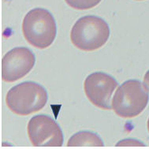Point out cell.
Listing matches in <instances>:
<instances>
[{
	"instance_id": "ba28073f",
	"label": "cell",
	"mask_w": 149,
	"mask_h": 149,
	"mask_svg": "<svg viewBox=\"0 0 149 149\" xmlns=\"http://www.w3.org/2000/svg\"><path fill=\"white\" fill-rule=\"evenodd\" d=\"M100 136L90 131H81L72 136L67 143L68 147H103Z\"/></svg>"
},
{
	"instance_id": "52a82bcc",
	"label": "cell",
	"mask_w": 149,
	"mask_h": 149,
	"mask_svg": "<svg viewBox=\"0 0 149 149\" xmlns=\"http://www.w3.org/2000/svg\"><path fill=\"white\" fill-rule=\"evenodd\" d=\"M118 83L111 75L95 72L87 77L84 83L85 95L91 103L99 108L111 110V96Z\"/></svg>"
},
{
	"instance_id": "3957f363",
	"label": "cell",
	"mask_w": 149,
	"mask_h": 149,
	"mask_svg": "<svg viewBox=\"0 0 149 149\" xmlns=\"http://www.w3.org/2000/svg\"><path fill=\"white\" fill-rule=\"evenodd\" d=\"M110 28L100 17L88 15L79 18L71 29V42L77 48L84 52H93L107 43Z\"/></svg>"
},
{
	"instance_id": "7a4b0ae2",
	"label": "cell",
	"mask_w": 149,
	"mask_h": 149,
	"mask_svg": "<svg viewBox=\"0 0 149 149\" xmlns=\"http://www.w3.org/2000/svg\"><path fill=\"white\" fill-rule=\"evenodd\" d=\"M22 29L28 43L39 49L51 46L57 34L54 17L43 8H35L28 12L22 22Z\"/></svg>"
},
{
	"instance_id": "9c48e42d",
	"label": "cell",
	"mask_w": 149,
	"mask_h": 149,
	"mask_svg": "<svg viewBox=\"0 0 149 149\" xmlns=\"http://www.w3.org/2000/svg\"><path fill=\"white\" fill-rule=\"evenodd\" d=\"M72 8L79 10H89L95 7L102 0H65Z\"/></svg>"
},
{
	"instance_id": "8992f818",
	"label": "cell",
	"mask_w": 149,
	"mask_h": 149,
	"mask_svg": "<svg viewBox=\"0 0 149 149\" xmlns=\"http://www.w3.org/2000/svg\"><path fill=\"white\" fill-rule=\"evenodd\" d=\"M33 52L24 47H14L4 55L2 59V79L12 83L26 76L35 65Z\"/></svg>"
},
{
	"instance_id": "277c9868",
	"label": "cell",
	"mask_w": 149,
	"mask_h": 149,
	"mask_svg": "<svg viewBox=\"0 0 149 149\" xmlns=\"http://www.w3.org/2000/svg\"><path fill=\"white\" fill-rule=\"evenodd\" d=\"M148 90L138 80H128L118 88L112 100V108L117 115L124 118L138 116L146 108Z\"/></svg>"
},
{
	"instance_id": "7c38bea8",
	"label": "cell",
	"mask_w": 149,
	"mask_h": 149,
	"mask_svg": "<svg viewBox=\"0 0 149 149\" xmlns=\"http://www.w3.org/2000/svg\"><path fill=\"white\" fill-rule=\"evenodd\" d=\"M148 133H149V118L148 120Z\"/></svg>"
},
{
	"instance_id": "8fae6325",
	"label": "cell",
	"mask_w": 149,
	"mask_h": 149,
	"mask_svg": "<svg viewBox=\"0 0 149 149\" xmlns=\"http://www.w3.org/2000/svg\"><path fill=\"white\" fill-rule=\"evenodd\" d=\"M144 84L145 85V87L147 88V89L148 90L149 92V70L147 71V73L144 74Z\"/></svg>"
},
{
	"instance_id": "6da1fadb",
	"label": "cell",
	"mask_w": 149,
	"mask_h": 149,
	"mask_svg": "<svg viewBox=\"0 0 149 149\" xmlns=\"http://www.w3.org/2000/svg\"><path fill=\"white\" fill-rule=\"evenodd\" d=\"M48 100L47 90L41 84L24 81L12 87L6 95V104L13 113L26 116L45 107Z\"/></svg>"
},
{
	"instance_id": "5b68a950",
	"label": "cell",
	"mask_w": 149,
	"mask_h": 149,
	"mask_svg": "<svg viewBox=\"0 0 149 149\" xmlns=\"http://www.w3.org/2000/svg\"><path fill=\"white\" fill-rule=\"evenodd\" d=\"M28 136L37 148L62 147L64 141L62 129L55 120L46 114L33 117L28 123Z\"/></svg>"
},
{
	"instance_id": "4fadbf2b",
	"label": "cell",
	"mask_w": 149,
	"mask_h": 149,
	"mask_svg": "<svg viewBox=\"0 0 149 149\" xmlns=\"http://www.w3.org/2000/svg\"><path fill=\"white\" fill-rule=\"evenodd\" d=\"M136 1H142V0H136Z\"/></svg>"
},
{
	"instance_id": "30bf717a",
	"label": "cell",
	"mask_w": 149,
	"mask_h": 149,
	"mask_svg": "<svg viewBox=\"0 0 149 149\" xmlns=\"http://www.w3.org/2000/svg\"><path fill=\"white\" fill-rule=\"evenodd\" d=\"M145 146V144L141 143L140 141H136V140H131V139H128V140H123V141H119L118 144H116L117 147L118 146H124V147H134V146Z\"/></svg>"
}]
</instances>
